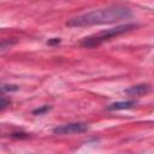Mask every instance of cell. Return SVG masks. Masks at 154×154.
Listing matches in <instances>:
<instances>
[{
    "instance_id": "obj_1",
    "label": "cell",
    "mask_w": 154,
    "mask_h": 154,
    "mask_svg": "<svg viewBox=\"0 0 154 154\" xmlns=\"http://www.w3.org/2000/svg\"><path fill=\"white\" fill-rule=\"evenodd\" d=\"M132 16V12L129 7L125 6H109L106 8H99L91 12H87L79 16H76L66 22L69 26H90L119 22L128 19Z\"/></svg>"
},
{
    "instance_id": "obj_3",
    "label": "cell",
    "mask_w": 154,
    "mask_h": 154,
    "mask_svg": "<svg viewBox=\"0 0 154 154\" xmlns=\"http://www.w3.org/2000/svg\"><path fill=\"white\" fill-rule=\"evenodd\" d=\"M89 126L85 123H69V124H64V125H59L55 129H53V132L57 135H70V134H81V132H85L88 131Z\"/></svg>"
},
{
    "instance_id": "obj_6",
    "label": "cell",
    "mask_w": 154,
    "mask_h": 154,
    "mask_svg": "<svg viewBox=\"0 0 154 154\" xmlns=\"http://www.w3.org/2000/svg\"><path fill=\"white\" fill-rule=\"evenodd\" d=\"M18 90V85L14 84H0V93H11V91H17Z\"/></svg>"
},
{
    "instance_id": "obj_9",
    "label": "cell",
    "mask_w": 154,
    "mask_h": 154,
    "mask_svg": "<svg viewBox=\"0 0 154 154\" xmlns=\"http://www.w3.org/2000/svg\"><path fill=\"white\" fill-rule=\"evenodd\" d=\"M58 43H60V38H57V37H54V38H52V40H49V41H47V45H49V46H52V45H58Z\"/></svg>"
},
{
    "instance_id": "obj_2",
    "label": "cell",
    "mask_w": 154,
    "mask_h": 154,
    "mask_svg": "<svg viewBox=\"0 0 154 154\" xmlns=\"http://www.w3.org/2000/svg\"><path fill=\"white\" fill-rule=\"evenodd\" d=\"M138 25L137 24H123V25H118L116 28H109V29H106V30H102L97 34H94L91 36H88L82 40L81 42V46L83 47H88V48H93V47H96L99 45H101L102 42L114 37V36H118V35H122V34H125V32H129L134 29H136Z\"/></svg>"
},
{
    "instance_id": "obj_4",
    "label": "cell",
    "mask_w": 154,
    "mask_h": 154,
    "mask_svg": "<svg viewBox=\"0 0 154 154\" xmlns=\"http://www.w3.org/2000/svg\"><path fill=\"white\" fill-rule=\"evenodd\" d=\"M150 90L149 85L147 84H137V85H132L130 88H128L125 90V93L130 96H141L143 94H147Z\"/></svg>"
},
{
    "instance_id": "obj_8",
    "label": "cell",
    "mask_w": 154,
    "mask_h": 154,
    "mask_svg": "<svg viewBox=\"0 0 154 154\" xmlns=\"http://www.w3.org/2000/svg\"><path fill=\"white\" fill-rule=\"evenodd\" d=\"M11 103V99L7 97V96H1L0 95V111L1 109H5L7 106H10Z\"/></svg>"
},
{
    "instance_id": "obj_10",
    "label": "cell",
    "mask_w": 154,
    "mask_h": 154,
    "mask_svg": "<svg viewBox=\"0 0 154 154\" xmlns=\"http://www.w3.org/2000/svg\"><path fill=\"white\" fill-rule=\"evenodd\" d=\"M8 46H11V42H10V41H4V42L0 43V47H1V48H2V47L6 48V47H8Z\"/></svg>"
},
{
    "instance_id": "obj_7",
    "label": "cell",
    "mask_w": 154,
    "mask_h": 154,
    "mask_svg": "<svg viewBox=\"0 0 154 154\" xmlns=\"http://www.w3.org/2000/svg\"><path fill=\"white\" fill-rule=\"evenodd\" d=\"M51 108H52L51 106H48V105H45V106H41V107H38V108L34 109V111H32V114H35V116H42V114L47 113V112H48Z\"/></svg>"
},
{
    "instance_id": "obj_5",
    "label": "cell",
    "mask_w": 154,
    "mask_h": 154,
    "mask_svg": "<svg viewBox=\"0 0 154 154\" xmlns=\"http://www.w3.org/2000/svg\"><path fill=\"white\" fill-rule=\"evenodd\" d=\"M137 105V102L135 100H129V101H118V102H113L111 103L107 108L109 111H120V109H129L132 108Z\"/></svg>"
}]
</instances>
